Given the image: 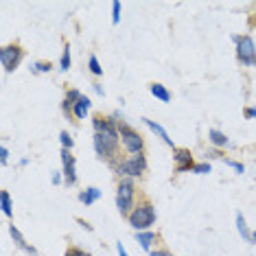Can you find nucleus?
<instances>
[{
	"instance_id": "nucleus-24",
	"label": "nucleus",
	"mask_w": 256,
	"mask_h": 256,
	"mask_svg": "<svg viewBox=\"0 0 256 256\" xmlns=\"http://www.w3.org/2000/svg\"><path fill=\"white\" fill-rule=\"evenodd\" d=\"M193 173H200V176H204V173H210V164H208V162H200V164L193 166Z\"/></svg>"
},
{
	"instance_id": "nucleus-5",
	"label": "nucleus",
	"mask_w": 256,
	"mask_h": 256,
	"mask_svg": "<svg viewBox=\"0 0 256 256\" xmlns=\"http://www.w3.org/2000/svg\"><path fill=\"white\" fill-rule=\"evenodd\" d=\"M232 42L236 44V60L243 66H256V44L250 36H232Z\"/></svg>"
},
{
	"instance_id": "nucleus-8",
	"label": "nucleus",
	"mask_w": 256,
	"mask_h": 256,
	"mask_svg": "<svg viewBox=\"0 0 256 256\" xmlns=\"http://www.w3.org/2000/svg\"><path fill=\"white\" fill-rule=\"evenodd\" d=\"M173 160H176V171L178 173H186V171H193L195 160L190 149H173Z\"/></svg>"
},
{
	"instance_id": "nucleus-10",
	"label": "nucleus",
	"mask_w": 256,
	"mask_h": 256,
	"mask_svg": "<svg viewBox=\"0 0 256 256\" xmlns=\"http://www.w3.org/2000/svg\"><path fill=\"white\" fill-rule=\"evenodd\" d=\"M90 106H92V103H90V98L81 94V98H79V101L72 106V116H74V118H77V120L86 118V114L90 112Z\"/></svg>"
},
{
	"instance_id": "nucleus-23",
	"label": "nucleus",
	"mask_w": 256,
	"mask_h": 256,
	"mask_svg": "<svg viewBox=\"0 0 256 256\" xmlns=\"http://www.w3.org/2000/svg\"><path fill=\"white\" fill-rule=\"evenodd\" d=\"M120 20V2L116 0V2H112V24H118Z\"/></svg>"
},
{
	"instance_id": "nucleus-17",
	"label": "nucleus",
	"mask_w": 256,
	"mask_h": 256,
	"mask_svg": "<svg viewBox=\"0 0 256 256\" xmlns=\"http://www.w3.org/2000/svg\"><path fill=\"white\" fill-rule=\"evenodd\" d=\"M236 230H238V234L246 238V241H252V232L248 230L246 219H243V214H241V212H236Z\"/></svg>"
},
{
	"instance_id": "nucleus-22",
	"label": "nucleus",
	"mask_w": 256,
	"mask_h": 256,
	"mask_svg": "<svg viewBox=\"0 0 256 256\" xmlns=\"http://www.w3.org/2000/svg\"><path fill=\"white\" fill-rule=\"evenodd\" d=\"M66 256H92V254L86 252V250H81V248H77V246H70L66 250Z\"/></svg>"
},
{
	"instance_id": "nucleus-16",
	"label": "nucleus",
	"mask_w": 256,
	"mask_h": 256,
	"mask_svg": "<svg viewBox=\"0 0 256 256\" xmlns=\"http://www.w3.org/2000/svg\"><path fill=\"white\" fill-rule=\"evenodd\" d=\"M0 204H2V214L4 217H11V214H14V206H11L9 190H2V193H0Z\"/></svg>"
},
{
	"instance_id": "nucleus-4",
	"label": "nucleus",
	"mask_w": 256,
	"mask_h": 256,
	"mask_svg": "<svg viewBox=\"0 0 256 256\" xmlns=\"http://www.w3.org/2000/svg\"><path fill=\"white\" fill-rule=\"evenodd\" d=\"M118 136H120V144L130 156H138L144 154V138L138 134L134 127H130L125 120H118Z\"/></svg>"
},
{
	"instance_id": "nucleus-21",
	"label": "nucleus",
	"mask_w": 256,
	"mask_h": 256,
	"mask_svg": "<svg viewBox=\"0 0 256 256\" xmlns=\"http://www.w3.org/2000/svg\"><path fill=\"white\" fill-rule=\"evenodd\" d=\"M60 140H62V147H64V149H72L74 140H72V136H70L68 132H62V134H60Z\"/></svg>"
},
{
	"instance_id": "nucleus-32",
	"label": "nucleus",
	"mask_w": 256,
	"mask_h": 256,
	"mask_svg": "<svg viewBox=\"0 0 256 256\" xmlns=\"http://www.w3.org/2000/svg\"><path fill=\"white\" fill-rule=\"evenodd\" d=\"M94 92H96V94H101V96H103V88H101L98 84H94Z\"/></svg>"
},
{
	"instance_id": "nucleus-31",
	"label": "nucleus",
	"mask_w": 256,
	"mask_h": 256,
	"mask_svg": "<svg viewBox=\"0 0 256 256\" xmlns=\"http://www.w3.org/2000/svg\"><path fill=\"white\" fill-rule=\"evenodd\" d=\"M62 180H64V178L60 176V173H55V176H53V182H55V184H62Z\"/></svg>"
},
{
	"instance_id": "nucleus-3",
	"label": "nucleus",
	"mask_w": 256,
	"mask_h": 256,
	"mask_svg": "<svg viewBox=\"0 0 256 256\" xmlns=\"http://www.w3.org/2000/svg\"><path fill=\"white\" fill-rule=\"evenodd\" d=\"M116 176L120 180H136L140 178L144 171H147V158H144V154H138V156H130V158H123L118 162V164L114 166Z\"/></svg>"
},
{
	"instance_id": "nucleus-11",
	"label": "nucleus",
	"mask_w": 256,
	"mask_h": 256,
	"mask_svg": "<svg viewBox=\"0 0 256 256\" xmlns=\"http://www.w3.org/2000/svg\"><path fill=\"white\" fill-rule=\"evenodd\" d=\"M136 241L142 246V250H147V252H151V246H154L156 241H158V234L151 230H144V232H136Z\"/></svg>"
},
{
	"instance_id": "nucleus-33",
	"label": "nucleus",
	"mask_w": 256,
	"mask_h": 256,
	"mask_svg": "<svg viewBox=\"0 0 256 256\" xmlns=\"http://www.w3.org/2000/svg\"><path fill=\"white\" fill-rule=\"evenodd\" d=\"M252 243H256V232H252Z\"/></svg>"
},
{
	"instance_id": "nucleus-9",
	"label": "nucleus",
	"mask_w": 256,
	"mask_h": 256,
	"mask_svg": "<svg viewBox=\"0 0 256 256\" xmlns=\"http://www.w3.org/2000/svg\"><path fill=\"white\" fill-rule=\"evenodd\" d=\"M9 232H11V238L16 241V246H18L20 250H24L26 254H31V256H38V250L33 248V246H28V243L24 241V236L20 234V230L16 228V226H9Z\"/></svg>"
},
{
	"instance_id": "nucleus-27",
	"label": "nucleus",
	"mask_w": 256,
	"mask_h": 256,
	"mask_svg": "<svg viewBox=\"0 0 256 256\" xmlns=\"http://www.w3.org/2000/svg\"><path fill=\"white\" fill-rule=\"evenodd\" d=\"M151 256H173L171 252H168V250H164V248H160V250H154V252H151Z\"/></svg>"
},
{
	"instance_id": "nucleus-13",
	"label": "nucleus",
	"mask_w": 256,
	"mask_h": 256,
	"mask_svg": "<svg viewBox=\"0 0 256 256\" xmlns=\"http://www.w3.org/2000/svg\"><path fill=\"white\" fill-rule=\"evenodd\" d=\"M208 140H210L217 149H224V147H228V144H230L228 136H226L224 132H219V130H210V132H208Z\"/></svg>"
},
{
	"instance_id": "nucleus-6",
	"label": "nucleus",
	"mask_w": 256,
	"mask_h": 256,
	"mask_svg": "<svg viewBox=\"0 0 256 256\" xmlns=\"http://www.w3.org/2000/svg\"><path fill=\"white\" fill-rule=\"evenodd\" d=\"M22 57H24V48L20 44H7L0 48V62H2V68L4 72H14L16 68L20 66Z\"/></svg>"
},
{
	"instance_id": "nucleus-7",
	"label": "nucleus",
	"mask_w": 256,
	"mask_h": 256,
	"mask_svg": "<svg viewBox=\"0 0 256 256\" xmlns=\"http://www.w3.org/2000/svg\"><path fill=\"white\" fill-rule=\"evenodd\" d=\"M62 162H64V182L68 186L77 184V168H74V156L70 154V149H62Z\"/></svg>"
},
{
	"instance_id": "nucleus-18",
	"label": "nucleus",
	"mask_w": 256,
	"mask_h": 256,
	"mask_svg": "<svg viewBox=\"0 0 256 256\" xmlns=\"http://www.w3.org/2000/svg\"><path fill=\"white\" fill-rule=\"evenodd\" d=\"M50 70H53V64H50V62H36L31 66L33 74H44V72H50Z\"/></svg>"
},
{
	"instance_id": "nucleus-12",
	"label": "nucleus",
	"mask_w": 256,
	"mask_h": 256,
	"mask_svg": "<svg viewBox=\"0 0 256 256\" xmlns=\"http://www.w3.org/2000/svg\"><path fill=\"white\" fill-rule=\"evenodd\" d=\"M149 92H151V94H154L156 98H160L162 103H168V101H171V92L166 90V86L158 84V81H154V84H149Z\"/></svg>"
},
{
	"instance_id": "nucleus-25",
	"label": "nucleus",
	"mask_w": 256,
	"mask_h": 256,
	"mask_svg": "<svg viewBox=\"0 0 256 256\" xmlns=\"http://www.w3.org/2000/svg\"><path fill=\"white\" fill-rule=\"evenodd\" d=\"M226 164L232 166V168H234V171H238V173H243V171H246V166H243L241 162H234V160H228V158H226Z\"/></svg>"
},
{
	"instance_id": "nucleus-19",
	"label": "nucleus",
	"mask_w": 256,
	"mask_h": 256,
	"mask_svg": "<svg viewBox=\"0 0 256 256\" xmlns=\"http://www.w3.org/2000/svg\"><path fill=\"white\" fill-rule=\"evenodd\" d=\"M70 46H64V53H62V60H60V70H64V72H66L68 70V68H70Z\"/></svg>"
},
{
	"instance_id": "nucleus-2",
	"label": "nucleus",
	"mask_w": 256,
	"mask_h": 256,
	"mask_svg": "<svg viewBox=\"0 0 256 256\" xmlns=\"http://www.w3.org/2000/svg\"><path fill=\"white\" fill-rule=\"evenodd\" d=\"M136 184L134 180H118V186H116V208L123 217H130V212L136 206Z\"/></svg>"
},
{
	"instance_id": "nucleus-29",
	"label": "nucleus",
	"mask_w": 256,
	"mask_h": 256,
	"mask_svg": "<svg viewBox=\"0 0 256 256\" xmlns=\"http://www.w3.org/2000/svg\"><path fill=\"white\" fill-rule=\"evenodd\" d=\"M116 250H118V256H130V254L125 252V246H123V243H118V246H116Z\"/></svg>"
},
{
	"instance_id": "nucleus-1",
	"label": "nucleus",
	"mask_w": 256,
	"mask_h": 256,
	"mask_svg": "<svg viewBox=\"0 0 256 256\" xmlns=\"http://www.w3.org/2000/svg\"><path fill=\"white\" fill-rule=\"evenodd\" d=\"M127 221H130V226L136 232H144L156 224V208H154V204L149 202V197L140 195V200L134 206V210L130 212Z\"/></svg>"
},
{
	"instance_id": "nucleus-14",
	"label": "nucleus",
	"mask_w": 256,
	"mask_h": 256,
	"mask_svg": "<svg viewBox=\"0 0 256 256\" xmlns=\"http://www.w3.org/2000/svg\"><path fill=\"white\" fill-rule=\"evenodd\" d=\"M98 197H101V190H98L96 186H90V188H86L79 193V202L86 204V206H90V204H94Z\"/></svg>"
},
{
	"instance_id": "nucleus-20",
	"label": "nucleus",
	"mask_w": 256,
	"mask_h": 256,
	"mask_svg": "<svg viewBox=\"0 0 256 256\" xmlns=\"http://www.w3.org/2000/svg\"><path fill=\"white\" fill-rule=\"evenodd\" d=\"M88 68H90V72L94 74V77H101V74H103V68H101V64H98L96 55H90V60H88Z\"/></svg>"
},
{
	"instance_id": "nucleus-26",
	"label": "nucleus",
	"mask_w": 256,
	"mask_h": 256,
	"mask_svg": "<svg viewBox=\"0 0 256 256\" xmlns=\"http://www.w3.org/2000/svg\"><path fill=\"white\" fill-rule=\"evenodd\" d=\"M7 160H9V151H7V147H4V144H2V147H0V164H7Z\"/></svg>"
},
{
	"instance_id": "nucleus-30",
	"label": "nucleus",
	"mask_w": 256,
	"mask_h": 256,
	"mask_svg": "<svg viewBox=\"0 0 256 256\" xmlns=\"http://www.w3.org/2000/svg\"><path fill=\"white\" fill-rule=\"evenodd\" d=\"M77 221H79V224H81V226H84V228H86V230H90V232H92V226L88 224V221H84V219H79V217H77Z\"/></svg>"
},
{
	"instance_id": "nucleus-28",
	"label": "nucleus",
	"mask_w": 256,
	"mask_h": 256,
	"mask_svg": "<svg viewBox=\"0 0 256 256\" xmlns=\"http://www.w3.org/2000/svg\"><path fill=\"white\" fill-rule=\"evenodd\" d=\"M246 118H256V108H246Z\"/></svg>"
},
{
	"instance_id": "nucleus-15",
	"label": "nucleus",
	"mask_w": 256,
	"mask_h": 256,
	"mask_svg": "<svg viewBox=\"0 0 256 256\" xmlns=\"http://www.w3.org/2000/svg\"><path fill=\"white\" fill-rule=\"evenodd\" d=\"M142 120H144V125H147L151 132H154V134H158V136H160L162 140H164V142L168 144V147H173V140H171V138H168V134H166L164 130H162V127H160L158 123H156V120H149V118H142ZM173 149H176V147H173Z\"/></svg>"
}]
</instances>
